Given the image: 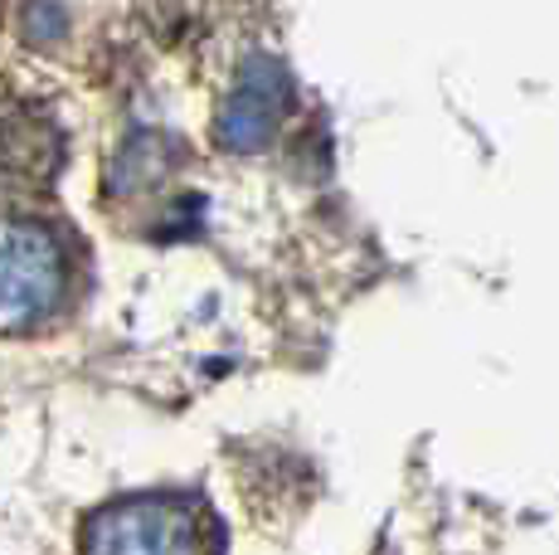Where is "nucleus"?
<instances>
[{
  "mask_svg": "<svg viewBox=\"0 0 559 555\" xmlns=\"http://www.w3.org/2000/svg\"><path fill=\"white\" fill-rule=\"evenodd\" d=\"M69 287L63 244L35 220H0V332L45 322Z\"/></svg>",
  "mask_w": 559,
  "mask_h": 555,
  "instance_id": "obj_1",
  "label": "nucleus"
},
{
  "mask_svg": "<svg viewBox=\"0 0 559 555\" xmlns=\"http://www.w3.org/2000/svg\"><path fill=\"white\" fill-rule=\"evenodd\" d=\"M83 555H204V521L180 497H127L93 511Z\"/></svg>",
  "mask_w": 559,
  "mask_h": 555,
  "instance_id": "obj_2",
  "label": "nucleus"
},
{
  "mask_svg": "<svg viewBox=\"0 0 559 555\" xmlns=\"http://www.w3.org/2000/svg\"><path fill=\"white\" fill-rule=\"evenodd\" d=\"M287 93H293L287 73L277 69L273 59H253L249 69H243V79L234 83L219 122H214L219 142L229 146V152L267 146L273 142V132H277V122H283V113H287Z\"/></svg>",
  "mask_w": 559,
  "mask_h": 555,
  "instance_id": "obj_3",
  "label": "nucleus"
},
{
  "mask_svg": "<svg viewBox=\"0 0 559 555\" xmlns=\"http://www.w3.org/2000/svg\"><path fill=\"white\" fill-rule=\"evenodd\" d=\"M59 162V146H53V132H45L29 117H0V166L5 170H53Z\"/></svg>",
  "mask_w": 559,
  "mask_h": 555,
  "instance_id": "obj_4",
  "label": "nucleus"
},
{
  "mask_svg": "<svg viewBox=\"0 0 559 555\" xmlns=\"http://www.w3.org/2000/svg\"><path fill=\"white\" fill-rule=\"evenodd\" d=\"M25 25H29V39H59L63 35V10L59 5H49V0H29V15H25Z\"/></svg>",
  "mask_w": 559,
  "mask_h": 555,
  "instance_id": "obj_5",
  "label": "nucleus"
}]
</instances>
